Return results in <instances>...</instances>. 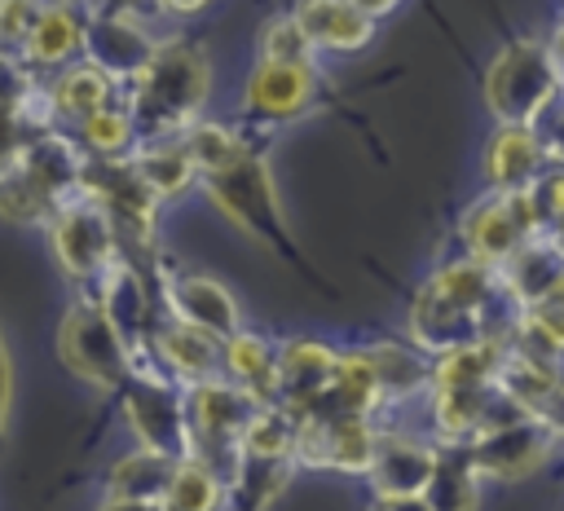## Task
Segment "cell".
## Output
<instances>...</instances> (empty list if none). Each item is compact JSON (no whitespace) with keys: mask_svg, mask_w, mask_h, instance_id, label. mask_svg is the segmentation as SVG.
I'll return each mask as SVG.
<instances>
[{"mask_svg":"<svg viewBox=\"0 0 564 511\" xmlns=\"http://www.w3.org/2000/svg\"><path fill=\"white\" fill-rule=\"evenodd\" d=\"M502 295L494 264L463 256L436 269L410 308V335L419 352H449L489 339V308Z\"/></svg>","mask_w":564,"mask_h":511,"instance_id":"cell-1","label":"cell"},{"mask_svg":"<svg viewBox=\"0 0 564 511\" xmlns=\"http://www.w3.org/2000/svg\"><path fill=\"white\" fill-rule=\"evenodd\" d=\"M132 132H150V137H167L194 123L203 97H207V62L194 44H154L150 62L132 75Z\"/></svg>","mask_w":564,"mask_h":511,"instance_id":"cell-2","label":"cell"},{"mask_svg":"<svg viewBox=\"0 0 564 511\" xmlns=\"http://www.w3.org/2000/svg\"><path fill=\"white\" fill-rule=\"evenodd\" d=\"M203 185H207L212 203H216L238 229H247L256 242H264L269 251L286 256V260H295V264L304 269V260H300V251H295V242H291V229H286V216H282V203H278L269 163H264L256 150L242 145V150H238L234 159H225L220 167L203 172Z\"/></svg>","mask_w":564,"mask_h":511,"instance_id":"cell-3","label":"cell"},{"mask_svg":"<svg viewBox=\"0 0 564 511\" xmlns=\"http://www.w3.org/2000/svg\"><path fill=\"white\" fill-rule=\"evenodd\" d=\"M560 66L551 62L546 44L511 40L485 70V106L502 123H533L560 88Z\"/></svg>","mask_w":564,"mask_h":511,"instance_id":"cell-4","label":"cell"},{"mask_svg":"<svg viewBox=\"0 0 564 511\" xmlns=\"http://www.w3.org/2000/svg\"><path fill=\"white\" fill-rule=\"evenodd\" d=\"M57 352L79 379H88L97 388H123L132 379L128 339L101 304H75L66 313L62 335H57Z\"/></svg>","mask_w":564,"mask_h":511,"instance_id":"cell-5","label":"cell"},{"mask_svg":"<svg viewBox=\"0 0 564 511\" xmlns=\"http://www.w3.org/2000/svg\"><path fill=\"white\" fill-rule=\"evenodd\" d=\"M546 449H551V427H546V418H538L529 410L502 414L467 441L476 476H494V480H520V476L538 471Z\"/></svg>","mask_w":564,"mask_h":511,"instance_id":"cell-6","label":"cell"},{"mask_svg":"<svg viewBox=\"0 0 564 511\" xmlns=\"http://www.w3.org/2000/svg\"><path fill=\"white\" fill-rule=\"evenodd\" d=\"M128 423L141 436V449H154L167 458H194L185 396L172 383L150 379V374L132 379L128 383Z\"/></svg>","mask_w":564,"mask_h":511,"instance_id":"cell-7","label":"cell"},{"mask_svg":"<svg viewBox=\"0 0 564 511\" xmlns=\"http://www.w3.org/2000/svg\"><path fill=\"white\" fill-rule=\"evenodd\" d=\"M463 233H467V247H471L476 260L502 264L529 233H538V216H533L529 185H524V189H494V194H485V198L467 211Z\"/></svg>","mask_w":564,"mask_h":511,"instance_id":"cell-8","label":"cell"},{"mask_svg":"<svg viewBox=\"0 0 564 511\" xmlns=\"http://www.w3.org/2000/svg\"><path fill=\"white\" fill-rule=\"evenodd\" d=\"M375 432L366 418L348 414H304L295 427V458L330 471H366Z\"/></svg>","mask_w":564,"mask_h":511,"instance_id":"cell-9","label":"cell"},{"mask_svg":"<svg viewBox=\"0 0 564 511\" xmlns=\"http://www.w3.org/2000/svg\"><path fill=\"white\" fill-rule=\"evenodd\" d=\"M53 247L66 273L93 278L115 256V225L97 203H62L53 220Z\"/></svg>","mask_w":564,"mask_h":511,"instance_id":"cell-10","label":"cell"},{"mask_svg":"<svg viewBox=\"0 0 564 511\" xmlns=\"http://www.w3.org/2000/svg\"><path fill=\"white\" fill-rule=\"evenodd\" d=\"M494 273H498V286L507 300L533 308L538 300H546L564 282V247L546 229H538L502 264H494Z\"/></svg>","mask_w":564,"mask_h":511,"instance_id":"cell-11","label":"cell"},{"mask_svg":"<svg viewBox=\"0 0 564 511\" xmlns=\"http://www.w3.org/2000/svg\"><path fill=\"white\" fill-rule=\"evenodd\" d=\"M256 401L234 388V383H220V379H203V383H189V396H185V414H189V441L194 449L198 445H238V432L242 423L251 418Z\"/></svg>","mask_w":564,"mask_h":511,"instance_id":"cell-12","label":"cell"},{"mask_svg":"<svg viewBox=\"0 0 564 511\" xmlns=\"http://www.w3.org/2000/svg\"><path fill=\"white\" fill-rule=\"evenodd\" d=\"M339 352L322 339H291L286 348H278V396L273 405L291 410L295 418L330 388Z\"/></svg>","mask_w":564,"mask_h":511,"instance_id":"cell-13","label":"cell"},{"mask_svg":"<svg viewBox=\"0 0 564 511\" xmlns=\"http://www.w3.org/2000/svg\"><path fill=\"white\" fill-rule=\"evenodd\" d=\"M317 93L313 62H260L247 79L242 106L260 119H295Z\"/></svg>","mask_w":564,"mask_h":511,"instance_id":"cell-14","label":"cell"},{"mask_svg":"<svg viewBox=\"0 0 564 511\" xmlns=\"http://www.w3.org/2000/svg\"><path fill=\"white\" fill-rule=\"evenodd\" d=\"M84 48H88V57H93L97 70H106V75H137L150 62L154 40L141 31V22L132 13L110 9V13H101L84 31Z\"/></svg>","mask_w":564,"mask_h":511,"instance_id":"cell-15","label":"cell"},{"mask_svg":"<svg viewBox=\"0 0 564 511\" xmlns=\"http://www.w3.org/2000/svg\"><path fill=\"white\" fill-rule=\"evenodd\" d=\"M167 300H172L176 322H185L194 330H207L212 339H229L238 330V304L216 278L181 273V278L167 282Z\"/></svg>","mask_w":564,"mask_h":511,"instance_id":"cell-16","label":"cell"},{"mask_svg":"<svg viewBox=\"0 0 564 511\" xmlns=\"http://www.w3.org/2000/svg\"><path fill=\"white\" fill-rule=\"evenodd\" d=\"M432 463L436 449L419 445L410 436H379L375 432V449H370V480L379 489V498H401V493H423L432 480Z\"/></svg>","mask_w":564,"mask_h":511,"instance_id":"cell-17","label":"cell"},{"mask_svg":"<svg viewBox=\"0 0 564 511\" xmlns=\"http://www.w3.org/2000/svg\"><path fill=\"white\" fill-rule=\"evenodd\" d=\"M291 18L313 48H335V53L361 48L375 31V18L361 13L352 0H300Z\"/></svg>","mask_w":564,"mask_h":511,"instance_id":"cell-18","label":"cell"},{"mask_svg":"<svg viewBox=\"0 0 564 511\" xmlns=\"http://www.w3.org/2000/svg\"><path fill=\"white\" fill-rule=\"evenodd\" d=\"M542 159L546 150L533 123H502L485 145V176L494 189H524L542 176Z\"/></svg>","mask_w":564,"mask_h":511,"instance_id":"cell-19","label":"cell"},{"mask_svg":"<svg viewBox=\"0 0 564 511\" xmlns=\"http://www.w3.org/2000/svg\"><path fill=\"white\" fill-rule=\"evenodd\" d=\"M225 366L234 374V388H242L256 405H273L278 396V348L264 344L260 335L234 330L225 339Z\"/></svg>","mask_w":564,"mask_h":511,"instance_id":"cell-20","label":"cell"},{"mask_svg":"<svg viewBox=\"0 0 564 511\" xmlns=\"http://www.w3.org/2000/svg\"><path fill=\"white\" fill-rule=\"evenodd\" d=\"M476 467L467 454V441H445L432 463V480L423 489L432 511H476Z\"/></svg>","mask_w":564,"mask_h":511,"instance_id":"cell-21","label":"cell"},{"mask_svg":"<svg viewBox=\"0 0 564 511\" xmlns=\"http://www.w3.org/2000/svg\"><path fill=\"white\" fill-rule=\"evenodd\" d=\"M159 352H163V361H167L185 383L212 379L216 357H220V352H216V339H212L207 330L185 326V322H172V326L159 330Z\"/></svg>","mask_w":564,"mask_h":511,"instance_id":"cell-22","label":"cell"},{"mask_svg":"<svg viewBox=\"0 0 564 511\" xmlns=\"http://www.w3.org/2000/svg\"><path fill=\"white\" fill-rule=\"evenodd\" d=\"M295 427L300 418L282 405H256L238 432V454L251 458H295Z\"/></svg>","mask_w":564,"mask_h":511,"instance_id":"cell-23","label":"cell"},{"mask_svg":"<svg viewBox=\"0 0 564 511\" xmlns=\"http://www.w3.org/2000/svg\"><path fill=\"white\" fill-rule=\"evenodd\" d=\"M79 44H84V26H79V18L70 9H35L31 26H26V40H22L26 57L44 62V66L66 62Z\"/></svg>","mask_w":564,"mask_h":511,"instance_id":"cell-24","label":"cell"},{"mask_svg":"<svg viewBox=\"0 0 564 511\" xmlns=\"http://www.w3.org/2000/svg\"><path fill=\"white\" fill-rule=\"evenodd\" d=\"M172 467H176V458L154 454V449H137V454H128L123 463H115V471H110V493L123 498V502H159L163 489H167Z\"/></svg>","mask_w":564,"mask_h":511,"instance_id":"cell-25","label":"cell"},{"mask_svg":"<svg viewBox=\"0 0 564 511\" xmlns=\"http://www.w3.org/2000/svg\"><path fill=\"white\" fill-rule=\"evenodd\" d=\"M366 361L375 366V383H379V401L383 396H405L414 388L427 383L432 366L419 357V348H405V344H370L361 348Z\"/></svg>","mask_w":564,"mask_h":511,"instance_id":"cell-26","label":"cell"},{"mask_svg":"<svg viewBox=\"0 0 564 511\" xmlns=\"http://www.w3.org/2000/svg\"><path fill=\"white\" fill-rule=\"evenodd\" d=\"M159 502H163V511H216L220 480L203 458H176Z\"/></svg>","mask_w":564,"mask_h":511,"instance_id":"cell-27","label":"cell"},{"mask_svg":"<svg viewBox=\"0 0 564 511\" xmlns=\"http://www.w3.org/2000/svg\"><path fill=\"white\" fill-rule=\"evenodd\" d=\"M132 167H137V176L150 185V194H154V198L181 194V189L198 176V172H194V159L185 154V145H181V141H163V145L141 150V154L132 159Z\"/></svg>","mask_w":564,"mask_h":511,"instance_id":"cell-28","label":"cell"},{"mask_svg":"<svg viewBox=\"0 0 564 511\" xmlns=\"http://www.w3.org/2000/svg\"><path fill=\"white\" fill-rule=\"evenodd\" d=\"M53 101H57V110H66V115H79V119H84V115H93V110L110 106V75H106V70H97L93 62H84V66L66 70V75L57 79Z\"/></svg>","mask_w":564,"mask_h":511,"instance_id":"cell-29","label":"cell"},{"mask_svg":"<svg viewBox=\"0 0 564 511\" xmlns=\"http://www.w3.org/2000/svg\"><path fill=\"white\" fill-rule=\"evenodd\" d=\"M260 62H313V44L295 26V18H273L260 35Z\"/></svg>","mask_w":564,"mask_h":511,"instance_id":"cell-30","label":"cell"},{"mask_svg":"<svg viewBox=\"0 0 564 511\" xmlns=\"http://www.w3.org/2000/svg\"><path fill=\"white\" fill-rule=\"evenodd\" d=\"M84 137H88V145L97 154H115V150H123L132 141V119H128V110L101 106V110L84 115Z\"/></svg>","mask_w":564,"mask_h":511,"instance_id":"cell-31","label":"cell"},{"mask_svg":"<svg viewBox=\"0 0 564 511\" xmlns=\"http://www.w3.org/2000/svg\"><path fill=\"white\" fill-rule=\"evenodd\" d=\"M529 198H533V216H538V229H555L564 220V172H546L529 185Z\"/></svg>","mask_w":564,"mask_h":511,"instance_id":"cell-32","label":"cell"},{"mask_svg":"<svg viewBox=\"0 0 564 511\" xmlns=\"http://www.w3.org/2000/svg\"><path fill=\"white\" fill-rule=\"evenodd\" d=\"M26 137H22V115L18 110H0V176L22 159Z\"/></svg>","mask_w":564,"mask_h":511,"instance_id":"cell-33","label":"cell"},{"mask_svg":"<svg viewBox=\"0 0 564 511\" xmlns=\"http://www.w3.org/2000/svg\"><path fill=\"white\" fill-rule=\"evenodd\" d=\"M375 511H432L423 493H401V498H379Z\"/></svg>","mask_w":564,"mask_h":511,"instance_id":"cell-34","label":"cell"},{"mask_svg":"<svg viewBox=\"0 0 564 511\" xmlns=\"http://www.w3.org/2000/svg\"><path fill=\"white\" fill-rule=\"evenodd\" d=\"M9 388H13V379H9V352L0 344V432H4V418H9Z\"/></svg>","mask_w":564,"mask_h":511,"instance_id":"cell-35","label":"cell"},{"mask_svg":"<svg viewBox=\"0 0 564 511\" xmlns=\"http://www.w3.org/2000/svg\"><path fill=\"white\" fill-rule=\"evenodd\" d=\"M546 53H551V62L564 70V22L555 26V35H551V44H546Z\"/></svg>","mask_w":564,"mask_h":511,"instance_id":"cell-36","label":"cell"},{"mask_svg":"<svg viewBox=\"0 0 564 511\" xmlns=\"http://www.w3.org/2000/svg\"><path fill=\"white\" fill-rule=\"evenodd\" d=\"M106 511H163V502H123V498H110Z\"/></svg>","mask_w":564,"mask_h":511,"instance_id":"cell-37","label":"cell"},{"mask_svg":"<svg viewBox=\"0 0 564 511\" xmlns=\"http://www.w3.org/2000/svg\"><path fill=\"white\" fill-rule=\"evenodd\" d=\"M361 13H370V18H379V13H388V9H397V0H352Z\"/></svg>","mask_w":564,"mask_h":511,"instance_id":"cell-38","label":"cell"},{"mask_svg":"<svg viewBox=\"0 0 564 511\" xmlns=\"http://www.w3.org/2000/svg\"><path fill=\"white\" fill-rule=\"evenodd\" d=\"M163 9H172V13H194V9H203L207 0H159Z\"/></svg>","mask_w":564,"mask_h":511,"instance_id":"cell-39","label":"cell"},{"mask_svg":"<svg viewBox=\"0 0 564 511\" xmlns=\"http://www.w3.org/2000/svg\"><path fill=\"white\" fill-rule=\"evenodd\" d=\"M145 4H159V0H115V9H119V13H141Z\"/></svg>","mask_w":564,"mask_h":511,"instance_id":"cell-40","label":"cell"},{"mask_svg":"<svg viewBox=\"0 0 564 511\" xmlns=\"http://www.w3.org/2000/svg\"><path fill=\"white\" fill-rule=\"evenodd\" d=\"M555 401H564V383H560V392H555Z\"/></svg>","mask_w":564,"mask_h":511,"instance_id":"cell-41","label":"cell"}]
</instances>
